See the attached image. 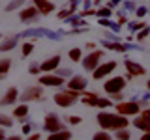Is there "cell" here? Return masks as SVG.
Returning a JSON list of instances; mask_svg holds the SVG:
<instances>
[{
  "label": "cell",
  "mask_w": 150,
  "mask_h": 140,
  "mask_svg": "<svg viewBox=\"0 0 150 140\" xmlns=\"http://www.w3.org/2000/svg\"><path fill=\"white\" fill-rule=\"evenodd\" d=\"M38 82H40V86H45V88H60L66 80L54 73H43L38 78Z\"/></svg>",
  "instance_id": "8"
},
{
  "label": "cell",
  "mask_w": 150,
  "mask_h": 140,
  "mask_svg": "<svg viewBox=\"0 0 150 140\" xmlns=\"http://www.w3.org/2000/svg\"><path fill=\"white\" fill-rule=\"evenodd\" d=\"M101 58H103V50H100V49H96V50H92V52H88L86 56H83V60H81L83 69H84V71H88V73L94 71V69L100 65Z\"/></svg>",
  "instance_id": "4"
},
{
  "label": "cell",
  "mask_w": 150,
  "mask_h": 140,
  "mask_svg": "<svg viewBox=\"0 0 150 140\" xmlns=\"http://www.w3.org/2000/svg\"><path fill=\"white\" fill-rule=\"evenodd\" d=\"M45 30L47 28H28L23 34H19V37H45Z\"/></svg>",
  "instance_id": "19"
},
{
  "label": "cell",
  "mask_w": 150,
  "mask_h": 140,
  "mask_svg": "<svg viewBox=\"0 0 150 140\" xmlns=\"http://www.w3.org/2000/svg\"><path fill=\"white\" fill-rule=\"evenodd\" d=\"M116 4H120V0H109V4H107V8H111V9H112V8L116 6Z\"/></svg>",
  "instance_id": "45"
},
{
  "label": "cell",
  "mask_w": 150,
  "mask_h": 140,
  "mask_svg": "<svg viewBox=\"0 0 150 140\" xmlns=\"http://www.w3.org/2000/svg\"><path fill=\"white\" fill-rule=\"evenodd\" d=\"M124 9H126V11H135V9H137V4L131 2V0H128V2H124Z\"/></svg>",
  "instance_id": "37"
},
{
  "label": "cell",
  "mask_w": 150,
  "mask_h": 140,
  "mask_svg": "<svg viewBox=\"0 0 150 140\" xmlns=\"http://www.w3.org/2000/svg\"><path fill=\"white\" fill-rule=\"evenodd\" d=\"M84 105H88V106H96L98 105V93H94V92H83V97H79Z\"/></svg>",
  "instance_id": "18"
},
{
  "label": "cell",
  "mask_w": 150,
  "mask_h": 140,
  "mask_svg": "<svg viewBox=\"0 0 150 140\" xmlns=\"http://www.w3.org/2000/svg\"><path fill=\"white\" fill-rule=\"evenodd\" d=\"M54 75H58V77H62V78H66V77H71V69H56V71H54Z\"/></svg>",
  "instance_id": "36"
},
{
  "label": "cell",
  "mask_w": 150,
  "mask_h": 140,
  "mask_svg": "<svg viewBox=\"0 0 150 140\" xmlns=\"http://www.w3.org/2000/svg\"><path fill=\"white\" fill-rule=\"evenodd\" d=\"M100 127H103V131H118V129H128L129 121L126 116L120 114H112V112H98L96 116Z\"/></svg>",
  "instance_id": "1"
},
{
  "label": "cell",
  "mask_w": 150,
  "mask_h": 140,
  "mask_svg": "<svg viewBox=\"0 0 150 140\" xmlns=\"http://www.w3.org/2000/svg\"><path fill=\"white\" fill-rule=\"evenodd\" d=\"M68 123L69 125H77V123H81V118H79V116H69V118H68Z\"/></svg>",
  "instance_id": "41"
},
{
  "label": "cell",
  "mask_w": 150,
  "mask_h": 140,
  "mask_svg": "<svg viewBox=\"0 0 150 140\" xmlns=\"http://www.w3.org/2000/svg\"><path fill=\"white\" fill-rule=\"evenodd\" d=\"M38 17H40V11H38L34 6L21 9V13H19V19H21V22H25V24L36 22V21H38Z\"/></svg>",
  "instance_id": "12"
},
{
  "label": "cell",
  "mask_w": 150,
  "mask_h": 140,
  "mask_svg": "<svg viewBox=\"0 0 150 140\" xmlns=\"http://www.w3.org/2000/svg\"><path fill=\"white\" fill-rule=\"evenodd\" d=\"M133 127L143 131V133H148L150 131V118H146V116H143V114H137V118L133 120Z\"/></svg>",
  "instance_id": "17"
},
{
  "label": "cell",
  "mask_w": 150,
  "mask_h": 140,
  "mask_svg": "<svg viewBox=\"0 0 150 140\" xmlns=\"http://www.w3.org/2000/svg\"><path fill=\"white\" fill-rule=\"evenodd\" d=\"M86 49H88V50H96V45H94V43H90V41H88V43H86Z\"/></svg>",
  "instance_id": "50"
},
{
  "label": "cell",
  "mask_w": 150,
  "mask_h": 140,
  "mask_svg": "<svg viewBox=\"0 0 150 140\" xmlns=\"http://www.w3.org/2000/svg\"><path fill=\"white\" fill-rule=\"evenodd\" d=\"M94 13H96V9H92V8H90V9H84L81 15H83V17H86V15H94Z\"/></svg>",
  "instance_id": "44"
},
{
  "label": "cell",
  "mask_w": 150,
  "mask_h": 140,
  "mask_svg": "<svg viewBox=\"0 0 150 140\" xmlns=\"http://www.w3.org/2000/svg\"><path fill=\"white\" fill-rule=\"evenodd\" d=\"M26 140H41V134L40 133H34V134H28Z\"/></svg>",
  "instance_id": "43"
},
{
  "label": "cell",
  "mask_w": 150,
  "mask_h": 140,
  "mask_svg": "<svg viewBox=\"0 0 150 140\" xmlns=\"http://www.w3.org/2000/svg\"><path fill=\"white\" fill-rule=\"evenodd\" d=\"M83 6L86 8V9H90L92 8V0H83Z\"/></svg>",
  "instance_id": "46"
},
{
  "label": "cell",
  "mask_w": 150,
  "mask_h": 140,
  "mask_svg": "<svg viewBox=\"0 0 150 140\" xmlns=\"http://www.w3.org/2000/svg\"><path fill=\"white\" fill-rule=\"evenodd\" d=\"M148 36H150V26H144L143 30H139V32H137V36H135L133 39H137V41H143V39H146Z\"/></svg>",
  "instance_id": "28"
},
{
  "label": "cell",
  "mask_w": 150,
  "mask_h": 140,
  "mask_svg": "<svg viewBox=\"0 0 150 140\" xmlns=\"http://www.w3.org/2000/svg\"><path fill=\"white\" fill-rule=\"evenodd\" d=\"M126 69H128V75H131V77H141V75H144V67L137 62H133V60H126L124 62Z\"/></svg>",
  "instance_id": "15"
},
{
  "label": "cell",
  "mask_w": 150,
  "mask_h": 140,
  "mask_svg": "<svg viewBox=\"0 0 150 140\" xmlns=\"http://www.w3.org/2000/svg\"><path fill=\"white\" fill-rule=\"evenodd\" d=\"M116 112L120 116H135L141 112V105L137 101H122V103H116Z\"/></svg>",
  "instance_id": "6"
},
{
  "label": "cell",
  "mask_w": 150,
  "mask_h": 140,
  "mask_svg": "<svg viewBox=\"0 0 150 140\" xmlns=\"http://www.w3.org/2000/svg\"><path fill=\"white\" fill-rule=\"evenodd\" d=\"M146 88H148V90H150V80H148V82H146Z\"/></svg>",
  "instance_id": "53"
},
{
  "label": "cell",
  "mask_w": 150,
  "mask_h": 140,
  "mask_svg": "<svg viewBox=\"0 0 150 140\" xmlns=\"http://www.w3.org/2000/svg\"><path fill=\"white\" fill-rule=\"evenodd\" d=\"M96 15L100 17V19H109V17L112 15V9L107 8V6H103V8H100V9L96 11Z\"/></svg>",
  "instance_id": "24"
},
{
  "label": "cell",
  "mask_w": 150,
  "mask_h": 140,
  "mask_svg": "<svg viewBox=\"0 0 150 140\" xmlns=\"http://www.w3.org/2000/svg\"><path fill=\"white\" fill-rule=\"evenodd\" d=\"M19 99L23 103L40 101V99H43V90H41V86H28L23 93H19Z\"/></svg>",
  "instance_id": "9"
},
{
  "label": "cell",
  "mask_w": 150,
  "mask_h": 140,
  "mask_svg": "<svg viewBox=\"0 0 150 140\" xmlns=\"http://www.w3.org/2000/svg\"><path fill=\"white\" fill-rule=\"evenodd\" d=\"M120 2H128V0H120Z\"/></svg>",
  "instance_id": "55"
},
{
  "label": "cell",
  "mask_w": 150,
  "mask_h": 140,
  "mask_svg": "<svg viewBox=\"0 0 150 140\" xmlns=\"http://www.w3.org/2000/svg\"><path fill=\"white\" fill-rule=\"evenodd\" d=\"M115 69H116V62H115V60H109V62H105V64H100L92 71V78H94V80H101V78H105L107 75H111Z\"/></svg>",
  "instance_id": "7"
},
{
  "label": "cell",
  "mask_w": 150,
  "mask_h": 140,
  "mask_svg": "<svg viewBox=\"0 0 150 140\" xmlns=\"http://www.w3.org/2000/svg\"><path fill=\"white\" fill-rule=\"evenodd\" d=\"M141 140H150V131H148V133H144L143 136H141Z\"/></svg>",
  "instance_id": "51"
},
{
  "label": "cell",
  "mask_w": 150,
  "mask_h": 140,
  "mask_svg": "<svg viewBox=\"0 0 150 140\" xmlns=\"http://www.w3.org/2000/svg\"><path fill=\"white\" fill-rule=\"evenodd\" d=\"M105 39L107 41H115V43H120V36L115 34V32H105Z\"/></svg>",
  "instance_id": "34"
},
{
  "label": "cell",
  "mask_w": 150,
  "mask_h": 140,
  "mask_svg": "<svg viewBox=\"0 0 150 140\" xmlns=\"http://www.w3.org/2000/svg\"><path fill=\"white\" fill-rule=\"evenodd\" d=\"M96 106H98V108H103V110H105V108H109V106H112V101H111V99H105V97H100Z\"/></svg>",
  "instance_id": "32"
},
{
  "label": "cell",
  "mask_w": 150,
  "mask_h": 140,
  "mask_svg": "<svg viewBox=\"0 0 150 140\" xmlns=\"http://www.w3.org/2000/svg\"><path fill=\"white\" fill-rule=\"evenodd\" d=\"M128 26H129L131 32H139V30H143L146 24H144L143 21H131V22H128Z\"/></svg>",
  "instance_id": "26"
},
{
  "label": "cell",
  "mask_w": 150,
  "mask_h": 140,
  "mask_svg": "<svg viewBox=\"0 0 150 140\" xmlns=\"http://www.w3.org/2000/svg\"><path fill=\"white\" fill-rule=\"evenodd\" d=\"M92 140H112V136L107 133V131H98V133L92 136Z\"/></svg>",
  "instance_id": "31"
},
{
  "label": "cell",
  "mask_w": 150,
  "mask_h": 140,
  "mask_svg": "<svg viewBox=\"0 0 150 140\" xmlns=\"http://www.w3.org/2000/svg\"><path fill=\"white\" fill-rule=\"evenodd\" d=\"M43 129L47 131V133H58V131H64L66 129V123L64 120L60 118L58 114H54V112H49V114L45 116L43 120Z\"/></svg>",
  "instance_id": "3"
},
{
  "label": "cell",
  "mask_w": 150,
  "mask_h": 140,
  "mask_svg": "<svg viewBox=\"0 0 150 140\" xmlns=\"http://www.w3.org/2000/svg\"><path fill=\"white\" fill-rule=\"evenodd\" d=\"M13 125V118L6 114H0V127H11Z\"/></svg>",
  "instance_id": "27"
},
{
  "label": "cell",
  "mask_w": 150,
  "mask_h": 140,
  "mask_svg": "<svg viewBox=\"0 0 150 140\" xmlns=\"http://www.w3.org/2000/svg\"><path fill=\"white\" fill-rule=\"evenodd\" d=\"M116 21H118V22H116L118 26L126 24V22H128V21H126V11H118V19H116Z\"/></svg>",
  "instance_id": "38"
},
{
  "label": "cell",
  "mask_w": 150,
  "mask_h": 140,
  "mask_svg": "<svg viewBox=\"0 0 150 140\" xmlns=\"http://www.w3.org/2000/svg\"><path fill=\"white\" fill-rule=\"evenodd\" d=\"M4 140H23V138L19 136V134H13V136H6Z\"/></svg>",
  "instance_id": "48"
},
{
  "label": "cell",
  "mask_w": 150,
  "mask_h": 140,
  "mask_svg": "<svg viewBox=\"0 0 150 140\" xmlns=\"http://www.w3.org/2000/svg\"><path fill=\"white\" fill-rule=\"evenodd\" d=\"M25 2H26V0H9V2H8V6L4 8V9H6L8 13H11V11H15V9H19V8H21Z\"/></svg>",
  "instance_id": "22"
},
{
  "label": "cell",
  "mask_w": 150,
  "mask_h": 140,
  "mask_svg": "<svg viewBox=\"0 0 150 140\" xmlns=\"http://www.w3.org/2000/svg\"><path fill=\"white\" fill-rule=\"evenodd\" d=\"M75 11H77V8H71V6H69L68 9H62V11L58 13V19H60V21H64V19H68L69 15H73Z\"/></svg>",
  "instance_id": "30"
},
{
  "label": "cell",
  "mask_w": 150,
  "mask_h": 140,
  "mask_svg": "<svg viewBox=\"0 0 150 140\" xmlns=\"http://www.w3.org/2000/svg\"><path fill=\"white\" fill-rule=\"evenodd\" d=\"M146 13H148V9L144 8V6H137V9H135V17H137L139 21H141L144 15H146Z\"/></svg>",
  "instance_id": "35"
},
{
  "label": "cell",
  "mask_w": 150,
  "mask_h": 140,
  "mask_svg": "<svg viewBox=\"0 0 150 140\" xmlns=\"http://www.w3.org/2000/svg\"><path fill=\"white\" fill-rule=\"evenodd\" d=\"M139 114H143V116H146V118H150V108H144V110H141Z\"/></svg>",
  "instance_id": "49"
},
{
  "label": "cell",
  "mask_w": 150,
  "mask_h": 140,
  "mask_svg": "<svg viewBox=\"0 0 150 140\" xmlns=\"http://www.w3.org/2000/svg\"><path fill=\"white\" fill-rule=\"evenodd\" d=\"M19 45V36H9L4 41H0V52H8V50H13Z\"/></svg>",
  "instance_id": "16"
},
{
  "label": "cell",
  "mask_w": 150,
  "mask_h": 140,
  "mask_svg": "<svg viewBox=\"0 0 150 140\" xmlns=\"http://www.w3.org/2000/svg\"><path fill=\"white\" fill-rule=\"evenodd\" d=\"M0 37H2V36H0Z\"/></svg>",
  "instance_id": "56"
},
{
  "label": "cell",
  "mask_w": 150,
  "mask_h": 140,
  "mask_svg": "<svg viewBox=\"0 0 150 140\" xmlns=\"http://www.w3.org/2000/svg\"><path fill=\"white\" fill-rule=\"evenodd\" d=\"M28 112H30V110H28V105H26V103H21V105L15 106V110H13V118H15V120H23V118L28 116Z\"/></svg>",
  "instance_id": "20"
},
{
  "label": "cell",
  "mask_w": 150,
  "mask_h": 140,
  "mask_svg": "<svg viewBox=\"0 0 150 140\" xmlns=\"http://www.w3.org/2000/svg\"><path fill=\"white\" fill-rule=\"evenodd\" d=\"M69 138H71V133L68 129H64V131H58V133H51L45 140H69Z\"/></svg>",
  "instance_id": "21"
},
{
  "label": "cell",
  "mask_w": 150,
  "mask_h": 140,
  "mask_svg": "<svg viewBox=\"0 0 150 140\" xmlns=\"http://www.w3.org/2000/svg\"><path fill=\"white\" fill-rule=\"evenodd\" d=\"M19 99V90L17 88H8L6 93H4V97L0 99V106H8V105H13Z\"/></svg>",
  "instance_id": "14"
},
{
  "label": "cell",
  "mask_w": 150,
  "mask_h": 140,
  "mask_svg": "<svg viewBox=\"0 0 150 140\" xmlns=\"http://www.w3.org/2000/svg\"><path fill=\"white\" fill-rule=\"evenodd\" d=\"M66 84H68V90L77 92V93H83L84 90H86L88 80L83 77V75H71V77H69V80L66 82Z\"/></svg>",
  "instance_id": "10"
},
{
  "label": "cell",
  "mask_w": 150,
  "mask_h": 140,
  "mask_svg": "<svg viewBox=\"0 0 150 140\" xmlns=\"http://www.w3.org/2000/svg\"><path fill=\"white\" fill-rule=\"evenodd\" d=\"M28 71H30L32 75H38V73H40V64H30Z\"/></svg>",
  "instance_id": "42"
},
{
  "label": "cell",
  "mask_w": 150,
  "mask_h": 140,
  "mask_svg": "<svg viewBox=\"0 0 150 140\" xmlns=\"http://www.w3.org/2000/svg\"><path fill=\"white\" fill-rule=\"evenodd\" d=\"M9 67H11V60H9V58H2V60H0V75H6L9 71Z\"/></svg>",
  "instance_id": "25"
},
{
  "label": "cell",
  "mask_w": 150,
  "mask_h": 140,
  "mask_svg": "<svg viewBox=\"0 0 150 140\" xmlns=\"http://www.w3.org/2000/svg\"><path fill=\"white\" fill-rule=\"evenodd\" d=\"M126 78L120 77V75H116V77H111L107 78L105 82H103V90H105V93H109V95H112V93H118L126 88Z\"/></svg>",
  "instance_id": "5"
},
{
  "label": "cell",
  "mask_w": 150,
  "mask_h": 140,
  "mask_svg": "<svg viewBox=\"0 0 150 140\" xmlns=\"http://www.w3.org/2000/svg\"><path fill=\"white\" fill-rule=\"evenodd\" d=\"M6 138V133H4V129H0V140H4Z\"/></svg>",
  "instance_id": "52"
},
{
  "label": "cell",
  "mask_w": 150,
  "mask_h": 140,
  "mask_svg": "<svg viewBox=\"0 0 150 140\" xmlns=\"http://www.w3.org/2000/svg\"><path fill=\"white\" fill-rule=\"evenodd\" d=\"M38 11H40V15H49V13L54 11V4L51 2V0H34V4H32Z\"/></svg>",
  "instance_id": "13"
},
{
  "label": "cell",
  "mask_w": 150,
  "mask_h": 140,
  "mask_svg": "<svg viewBox=\"0 0 150 140\" xmlns=\"http://www.w3.org/2000/svg\"><path fill=\"white\" fill-rule=\"evenodd\" d=\"M111 101L122 103V101H124V95H122V92H118V93H112V95H111Z\"/></svg>",
  "instance_id": "40"
},
{
  "label": "cell",
  "mask_w": 150,
  "mask_h": 140,
  "mask_svg": "<svg viewBox=\"0 0 150 140\" xmlns=\"http://www.w3.org/2000/svg\"><path fill=\"white\" fill-rule=\"evenodd\" d=\"M32 50H34V43H32V41H30V43H25V45H23V56H25V58L32 54Z\"/></svg>",
  "instance_id": "33"
},
{
  "label": "cell",
  "mask_w": 150,
  "mask_h": 140,
  "mask_svg": "<svg viewBox=\"0 0 150 140\" xmlns=\"http://www.w3.org/2000/svg\"><path fill=\"white\" fill-rule=\"evenodd\" d=\"M115 136H116V140H129L131 138V133H129L128 129H118Z\"/></svg>",
  "instance_id": "29"
},
{
  "label": "cell",
  "mask_w": 150,
  "mask_h": 140,
  "mask_svg": "<svg viewBox=\"0 0 150 140\" xmlns=\"http://www.w3.org/2000/svg\"><path fill=\"white\" fill-rule=\"evenodd\" d=\"M60 62H62L60 54H54V56H51V58H47V60H43V62L40 64V71L53 73V71H56V69L60 67Z\"/></svg>",
  "instance_id": "11"
},
{
  "label": "cell",
  "mask_w": 150,
  "mask_h": 140,
  "mask_svg": "<svg viewBox=\"0 0 150 140\" xmlns=\"http://www.w3.org/2000/svg\"><path fill=\"white\" fill-rule=\"evenodd\" d=\"M79 2H81V0H69V6H71V8H79Z\"/></svg>",
  "instance_id": "47"
},
{
  "label": "cell",
  "mask_w": 150,
  "mask_h": 140,
  "mask_svg": "<svg viewBox=\"0 0 150 140\" xmlns=\"http://www.w3.org/2000/svg\"><path fill=\"white\" fill-rule=\"evenodd\" d=\"M4 77H6V75H0V80H2V78H4Z\"/></svg>",
  "instance_id": "54"
},
{
  "label": "cell",
  "mask_w": 150,
  "mask_h": 140,
  "mask_svg": "<svg viewBox=\"0 0 150 140\" xmlns=\"http://www.w3.org/2000/svg\"><path fill=\"white\" fill-rule=\"evenodd\" d=\"M79 95H81V93H77V92L64 90V92L54 93V95H53V101L60 106V108H68V106H73L75 103L79 101Z\"/></svg>",
  "instance_id": "2"
},
{
  "label": "cell",
  "mask_w": 150,
  "mask_h": 140,
  "mask_svg": "<svg viewBox=\"0 0 150 140\" xmlns=\"http://www.w3.org/2000/svg\"><path fill=\"white\" fill-rule=\"evenodd\" d=\"M68 56H69V60H71V62H81V60H83V50L77 49V47H73V49L68 52Z\"/></svg>",
  "instance_id": "23"
},
{
  "label": "cell",
  "mask_w": 150,
  "mask_h": 140,
  "mask_svg": "<svg viewBox=\"0 0 150 140\" xmlns=\"http://www.w3.org/2000/svg\"><path fill=\"white\" fill-rule=\"evenodd\" d=\"M32 131H34V123H32V121H30V123H25V125H23V133H25V134H30Z\"/></svg>",
  "instance_id": "39"
}]
</instances>
